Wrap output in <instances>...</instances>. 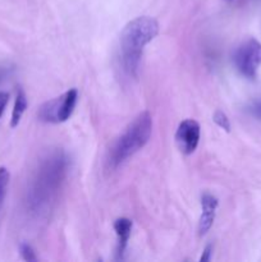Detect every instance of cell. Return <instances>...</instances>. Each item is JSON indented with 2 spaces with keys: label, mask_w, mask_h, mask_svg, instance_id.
I'll return each mask as SVG.
<instances>
[{
  "label": "cell",
  "mask_w": 261,
  "mask_h": 262,
  "mask_svg": "<svg viewBox=\"0 0 261 262\" xmlns=\"http://www.w3.org/2000/svg\"><path fill=\"white\" fill-rule=\"evenodd\" d=\"M227 2H232V0H227Z\"/></svg>",
  "instance_id": "obj_16"
},
{
  "label": "cell",
  "mask_w": 261,
  "mask_h": 262,
  "mask_svg": "<svg viewBox=\"0 0 261 262\" xmlns=\"http://www.w3.org/2000/svg\"><path fill=\"white\" fill-rule=\"evenodd\" d=\"M214 122L216 123L220 128H223L225 132H230L229 119H228V117L223 112H220V110H216V112H215Z\"/></svg>",
  "instance_id": "obj_11"
},
{
  "label": "cell",
  "mask_w": 261,
  "mask_h": 262,
  "mask_svg": "<svg viewBox=\"0 0 261 262\" xmlns=\"http://www.w3.org/2000/svg\"><path fill=\"white\" fill-rule=\"evenodd\" d=\"M211 252H212V246H207V247L204 250V253H202L201 261H209L210 256H211Z\"/></svg>",
  "instance_id": "obj_15"
},
{
  "label": "cell",
  "mask_w": 261,
  "mask_h": 262,
  "mask_svg": "<svg viewBox=\"0 0 261 262\" xmlns=\"http://www.w3.org/2000/svg\"><path fill=\"white\" fill-rule=\"evenodd\" d=\"M19 252L23 260L37 261V257H36L35 255V251H33L32 247H31L30 245H27V243H22V245L19 246Z\"/></svg>",
  "instance_id": "obj_12"
},
{
  "label": "cell",
  "mask_w": 261,
  "mask_h": 262,
  "mask_svg": "<svg viewBox=\"0 0 261 262\" xmlns=\"http://www.w3.org/2000/svg\"><path fill=\"white\" fill-rule=\"evenodd\" d=\"M233 61L242 76L255 79L261 67V43L255 38L246 40L235 49Z\"/></svg>",
  "instance_id": "obj_5"
},
{
  "label": "cell",
  "mask_w": 261,
  "mask_h": 262,
  "mask_svg": "<svg viewBox=\"0 0 261 262\" xmlns=\"http://www.w3.org/2000/svg\"><path fill=\"white\" fill-rule=\"evenodd\" d=\"M8 101H9V94H7V92H0V117L4 113Z\"/></svg>",
  "instance_id": "obj_14"
},
{
  "label": "cell",
  "mask_w": 261,
  "mask_h": 262,
  "mask_svg": "<svg viewBox=\"0 0 261 262\" xmlns=\"http://www.w3.org/2000/svg\"><path fill=\"white\" fill-rule=\"evenodd\" d=\"M77 99H78V91L76 89L69 90L59 97L49 100L41 105L37 112V118L41 122L53 123V124L67 122L76 107Z\"/></svg>",
  "instance_id": "obj_4"
},
{
  "label": "cell",
  "mask_w": 261,
  "mask_h": 262,
  "mask_svg": "<svg viewBox=\"0 0 261 262\" xmlns=\"http://www.w3.org/2000/svg\"><path fill=\"white\" fill-rule=\"evenodd\" d=\"M8 184H9V171L5 168H0V207H2L3 202H4Z\"/></svg>",
  "instance_id": "obj_10"
},
{
  "label": "cell",
  "mask_w": 261,
  "mask_h": 262,
  "mask_svg": "<svg viewBox=\"0 0 261 262\" xmlns=\"http://www.w3.org/2000/svg\"><path fill=\"white\" fill-rule=\"evenodd\" d=\"M114 230L117 233L118 237V248L117 255L118 258H123L124 251L127 248L128 239H129L130 230H132V220L127 219V217H120L117 219L114 223Z\"/></svg>",
  "instance_id": "obj_8"
},
{
  "label": "cell",
  "mask_w": 261,
  "mask_h": 262,
  "mask_svg": "<svg viewBox=\"0 0 261 262\" xmlns=\"http://www.w3.org/2000/svg\"><path fill=\"white\" fill-rule=\"evenodd\" d=\"M159 33V23L155 18L142 15L130 20L120 35V54L124 71L136 76L145 46Z\"/></svg>",
  "instance_id": "obj_2"
},
{
  "label": "cell",
  "mask_w": 261,
  "mask_h": 262,
  "mask_svg": "<svg viewBox=\"0 0 261 262\" xmlns=\"http://www.w3.org/2000/svg\"><path fill=\"white\" fill-rule=\"evenodd\" d=\"M68 156L61 150L48 154L37 166L27 192V205L31 211L45 214L56 200L68 171Z\"/></svg>",
  "instance_id": "obj_1"
},
{
  "label": "cell",
  "mask_w": 261,
  "mask_h": 262,
  "mask_svg": "<svg viewBox=\"0 0 261 262\" xmlns=\"http://www.w3.org/2000/svg\"><path fill=\"white\" fill-rule=\"evenodd\" d=\"M151 133H153V118L148 112L141 113L128 124L110 150L107 158L109 168H117L128 158L140 151L148 142Z\"/></svg>",
  "instance_id": "obj_3"
},
{
  "label": "cell",
  "mask_w": 261,
  "mask_h": 262,
  "mask_svg": "<svg viewBox=\"0 0 261 262\" xmlns=\"http://www.w3.org/2000/svg\"><path fill=\"white\" fill-rule=\"evenodd\" d=\"M248 112L251 115L261 120V101H255L248 106Z\"/></svg>",
  "instance_id": "obj_13"
},
{
  "label": "cell",
  "mask_w": 261,
  "mask_h": 262,
  "mask_svg": "<svg viewBox=\"0 0 261 262\" xmlns=\"http://www.w3.org/2000/svg\"><path fill=\"white\" fill-rule=\"evenodd\" d=\"M200 141V124L193 119H186L178 125L176 142L184 155H191L197 148Z\"/></svg>",
  "instance_id": "obj_6"
},
{
  "label": "cell",
  "mask_w": 261,
  "mask_h": 262,
  "mask_svg": "<svg viewBox=\"0 0 261 262\" xmlns=\"http://www.w3.org/2000/svg\"><path fill=\"white\" fill-rule=\"evenodd\" d=\"M217 199L210 193H205L201 197V207H202V214L200 217L199 223V234L200 237H204L210 228L212 227L215 220V214H216L217 209Z\"/></svg>",
  "instance_id": "obj_7"
},
{
  "label": "cell",
  "mask_w": 261,
  "mask_h": 262,
  "mask_svg": "<svg viewBox=\"0 0 261 262\" xmlns=\"http://www.w3.org/2000/svg\"><path fill=\"white\" fill-rule=\"evenodd\" d=\"M27 97H26L25 92L23 90H18L17 96H15V102H14V107H13V113H12V119H10V127L14 128L19 124L20 118L22 115L25 114L26 109H27Z\"/></svg>",
  "instance_id": "obj_9"
}]
</instances>
